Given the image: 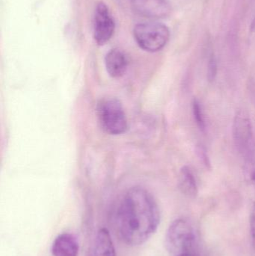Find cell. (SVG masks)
I'll list each match as a JSON object with an SVG mask.
<instances>
[{"instance_id":"cell-5","label":"cell","mask_w":255,"mask_h":256,"mask_svg":"<svg viewBox=\"0 0 255 256\" xmlns=\"http://www.w3.org/2000/svg\"><path fill=\"white\" fill-rule=\"evenodd\" d=\"M115 20L109 8L100 2L96 6L93 27L94 39L97 44L103 46L108 43L115 33Z\"/></svg>"},{"instance_id":"cell-13","label":"cell","mask_w":255,"mask_h":256,"mask_svg":"<svg viewBox=\"0 0 255 256\" xmlns=\"http://www.w3.org/2000/svg\"><path fill=\"white\" fill-rule=\"evenodd\" d=\"M217 75V62L215 56L211 55L208 64V80L210 82H214L215 80Z\"/></svg>"},{"instance_id":"cell-16","label":"cell","mask_w":255,"mask_h":256,"mask_svg":"<svg viewBox=\"0 0 255 256\" xmlns=\"http://www.w3.org/2000/svg\"><path fill=\"white\" fill-rule=\"evenodd\" d=\"M196 152L198 158L203 162L204 165L207 168H211V162H210L209 158H208V154H207L205 148L202 147V146H197L196 148Z\"/></svg>"},{"instance_id":"cell-6","label":"cell","mask_w":255,"mask_h":256,"mask_svg":"<svg viewBox=\"0 0 255 256\" xmlns=\"http://www.w3.org/2000/svg\"><path fill=\"white\" fill-rule=\"evenodd\" d=\"M233 136L238 150L249 156L253 143V131L250 118L246 112L241 111L235 116Z\"/></svg>"},{"instance_id":"cell-14","label":"cell","mask_w":255,"mask_h":256,"mask_svg":"<svg viewBox=\"0 0 255 256\" xmlns=\"http://www.w3.org/2000/svg\"><path fill=\"white\" fill-rule=\"evenodd\" d=\"M250 237H251L252 246L255 251V203L252 208L250 218Z\"/></svg>"},{"instance_id":"cell-17","label":"cell","mask_w":255,"mask_h":256,"mask_svg":"<svg viewBox=\"0 0 255 256\" xmlns=\"http://www.w3.org/2000/svg\"><path fill=\"white\" fill-rule=\"evenodd\" d=\"M250 30H251L252 32L255 34V16L254 19H253V22H252L251 26H250Z\"/></svg>"},{"instance_id":"cell-10","label":"cell","mask_w":255,"mask_h":256,"mask_svg":"<svg viewBox=\"0 0 255 256\" xmlns=\"http://www.w3.org/2000/svg\"><path fill=\"white\" fill-rule=\"evenodd\" d=\"M89 256H117L110 233L106 228L97 232Z\"/></svg>"},{"instance_id":"cell-9","label":"cell","mask_w":255,"mask_h":256,"mask_svg":"<svg viewBox=\"0 0 255 256\" xmlns=\"http://www.w3.org/2000/svg\"><path fill=\"white\" fill-rule=\"evenodd\" d=\"M79 250L77 239L69 233L60 234L52 244V254L53 256H78Z\"/></svg>"},{"instance_id":"cell-7","label":"cell","mask_w":255,"mask_h":256,"mask_svg":"<svg viewBox=\"0 0 255 256\" xmlns=\"http://www.w3.org/2000/svg\"><path fill=\"white\" fill-rule=\"evenodd\" d=\"M130 6L137 14L148 19H163L172 12L168 0H130Z\"/></svg>"},{"instance_id":"cell-15","label":"cell","mask_w":255,"mask_h":256,"mask_svg":"<svg viewBox=\"0 0 255 256\" xmlns=\"http://www.w3.org/2000/svg\"><path fill=\"white\" fill-rule=\"evenodd\" d=\"M246 178L248 179L249 182L253 185L255 190V165L251 162L248 161L246 166Z\"/></svg>"},{"instance_id":"cell-11","label":"cell","mask_w":255,"mask_h":256,"mask_svg":"<svg viewBox=\"0 0 255 256\" xmlns=\"http://www.w3.org/2000/svg\"><path fill=\"white\" fill-rule=\"evenodd\" d=\"M179 189L188 198H196L198 194V186L196 179L191 170L187 166L181 170L179 174Z\"/></svg>"},{"instance_id":"cell-1","label":"cell","mask_w":255,"mask_h":256,"mask_svg":"<svg viewBox=\"0 0 255 256\" xmlns=\"http://www.w3.org/2000/svg\"><path fill=\"white\" fill-rule=\"evenodd\" d=\"M160 212L151 194L143 188L129 190L120 200L115 214L118 237L130 246L148 242L157 232Z\"/></svg>"},{"instance_id":"cell-3","label":"cell","mask_w":255,"mask_h":256,"mask_svg":"<svg viewBox=\"0 0 255 256\" xmlns=\"http://www.w3.org/2000/svg\"><path fill=\"white\" fill-rule=\"evenodd\" d=\"M97 116L102 130L109 135H120L127 129V120L121 102L115 98H105L99 102Z\"/></svg>"},{"instance_id":"cell-4","label":"cell","mask_w":255,"mask_h":256,"mask_svg":"<svg viewBox=\"0 0 255 256\" xmlns=\"http://www.w3.org/2000/svg\"><path fill=\"white\" fill-rule=\"evenodd\" d=\"M133 37L138 46L148 52H156L166 46L170 38V32L160 22H143L133 30Z\"/></svg>"},{"instance_id":"cell-8","label":"cell","mask_w":255,"mask_h":256,"mask_svg":"<svg viewBox=\"0 0 255 256\" xmlns=\"http://www.w3.org/2000/svg\"><path fill=\"white\" fill-rule=\"evenodd\" d=\"M105 66L109 76L113 78H121L128 68V58L121 50L113 49L106 54Z\"/></svg>"},{"instance_id":"cell-2","label":"cell","mask_w":255,"mask_h":256,"mask_svg":"<svg viewBox=\"0 0 255 256\" xmlns=\"http://www.w3.org/2000/svg\"><path fill=\"white\" fill-rule=\"evenodd\" d=\"M165 244L172 256H200L196 230L187 220H176L171 224Z\"/></svg>"},{"instance_id":"cell-12","label":"cell","mask_w":255,"mask_h":256,"mask_svg":"<svg viewBox=\"0 0 255 256\" xmlns=\"http://www.w3.org/2000/svg\"><path fill=\"white\" fill-rule=\"evenodd\" d=\"M193 114L195 122H196L198 128L200 129V130L204 132L205 130V128H206V126H205V118H204L202 106H201L200 104H199L197 100H193Z\"/></svg>"}]
</instances>
